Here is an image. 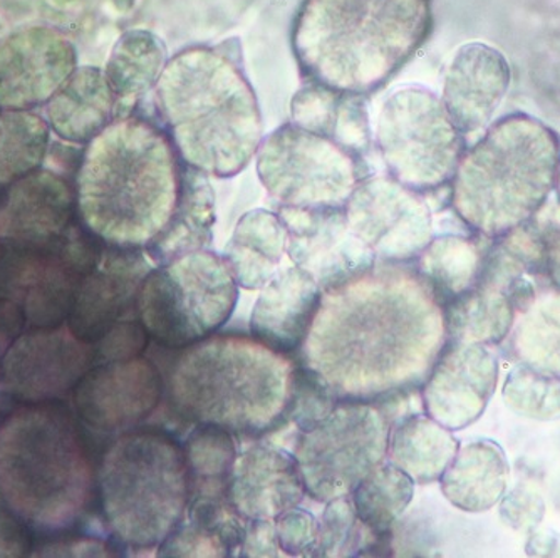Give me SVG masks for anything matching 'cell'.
<instances>
[{
	"label": "cell",
	"instance_id": "f546056e",
	"mask_svg": "<svg viewBox=\"0 0 560 558\" xmlns=\"http://www.w3.org/2000/svg\"><path fill=\"white\" fill-rule=\"evenodd\" d=\"M489 245L468 236H436L417 258L418 272L430 282L446 305L470 290L480 279Z\"/></svg>",
	"mask_w": 560,
	"mask_h": 558
},
{
	"label": "cell",
	"instance_id": "8fae6325",
	"mask_svg": "<svg viewBox=\"0 0 560 558\" xmlns=\"http://www.w3.org/2000/svg\"><path fill=\"white\" fill-rule=\"evenodd\" d=\"M256 158L257 175L279 207L345 208L361 182L358 158L294 123L270 132Z\"/></svg>",
	"mask_w": 560,
	"mask_h": 558
},
{
	"label": "cell",
	"instance_id": "836d02e7",
	"mask_svg": "<svg viewBox=\"0 0 560 558\" xmlns=\"http://www.w3.org/2000/svg\"><path fill=\"white\" fill-rule=\"evenodd\" d=\"M184 446L194 491H226V481L238 456L234 434L215 425L198 422Z\"/></svg>",
	"mask_w": 560,
	"mask_h": 558
},
{
	"label": "cell",
	"instance_id": "7a4b0ae2",
	"mask_svg": "<svg viewBox=\"0 0 560 558\" xmlns=\"http://www.w3.org/2000/svg\"><path fill=\"white\" fill-rule=\"evenodd\" d=\"M184 166L168 135L148 119L109 123L90 141L78 173L84 229L108 247H150L172 222Z\"/></svg>",
	"mask_w": 560,
	"mask_h": 558
},
{
	"label": "cell",
	"instance_id": "ab89813d",
	"mask_svg": "<svg viewBox=\"0 0 560 558\" xmlns=\"http://www.w3.org/2000/svg\"><path fill=\"white\" fill-rule=\"evenodd\" d=\"M330 140L345 148L352 156H361L371 148V125L368 101L363 94L342 93L338 119Z\"/></svg>",
	"mask_w": 560,
	"mask_h": 558
},
{
	"label": "cell",
	"instance_id": "9a60e30c",
	"mask_svg": "<svg viewBox=\"0 0 560 558\" xmlns=\"http://www.w3.org/2000/svg\"><path fill=\"white\" fill-rule=\"evenodd\" d=\"M78 69L74 44L49 25L0 37V109L31 112L49 103Z\"/></svg>",
	"mask_w": 560,
	"mask_h": 558
},
{
	"label": "cell",
	"instance_id": "8992f818",
	"mask_svg": "<svg viewBox=\"0 0 560 558\" xmlns=\"http://www.w3.org/2000/svg\"><path fill=\"white\" fill-rule=\"evenodd\" d=\"M294 362L254 337L213 336L176 359L170 402L187 421L234 437H264L285 422Z\"/></svg>",
	"mask_w": 560,
	"mask_h": 558
},
{
	"label": "cell",
	"instance_id": "ffe728a7",
	"mask_svg": "<svg viewBox=\"0 0 560 558\" xmlns=\"http://www.w3.org/2000/svg\"><path fill=\"white\" fill-rule=\"evenodd\" d=\"M323 302L316 280L299 269L277 272L260 289L250 317V336L277 354L291 356L304 348Z\"/></svg>",
	"mask_w": 560,
	"mask_h": 558
},
{
	"label": "cell",
	"instance_id": "b9f144b4",
	"mask_svg": "<svg viewBox=\"0 0 560 558\" xmlns=\"http://www.w3.org/2000/svg\"><path fill=\"white\" fill-rule=\"evenodd\" d=\"M148 337L140 321H119L103 339L93 344L94 362L101 364L140 358L148 346Z\"/></svg>",
	"mask_w": 560,
	"mask_h": 558
},
{
	"label": "cell",
	"instance_id": "7bdbcfd3",
	"mask_svg": "<svg viewBox=\"0 0 560 558\" xmlns=\"http://www.w3.org/2000/svg\"><path fill=\"white\" fill-rule=\"evenodd\" d=\"M542 495L528 485H518L500 500V519L506 526L532 534L546 516Z\"/></svg>",
	"mask_w": 560,
	"mask_h": 558
},
{
	"label": "cell",
	"instance_id": "8d00e7d4",
	"mask_svg": "<svg viewBox=\"0 0 560 558\" xmlns=\"http://www.w3.org/2000/svg\"><path fill=\"white\" fill-rule=\"evenodd\" d=\"M339 403L335 391L319 372L307 364H294L285 421L294 422L299 433L317 427Z\"/></svg>",
	"mask_w": 560,
	"mask_h": 558
},
{
	"label": "cell",
	"instance_id": "bcb514c9",
	"mask_svg": "<svg viewBox=\"0 0 560 558\" xmlns=\"http://www.w3.org/2000/svg\"><path fill=\"white\" fill-rule=\"evenodd\" d=\"M546 279L560 289V225L553 226L546 242Z\"/></svg>",
	"mask_w": 560,
	"mask_h": 558
},
{
	"label": "cell",
	"instance_id": "3957f363",
	"mask_svg": "<svg viewBox=\"0 0 560 558\" xmlns=\"http://www.w3.org/2000/svg\"><path fill=\"white\" fill-rule=\"evenodd\" d=\"M430 27L431 0H304L292 47L313 83L366 96L410 61Z\"/></svg>",
	"mask_w": 560,
	"mask_h": 558
},
{
	"label": "cell",
	"instance_id": "e575fe53",
	"mask_svg": "<svg viewBox=\"0 0 560 558\" xmlns=\"http://www.w3.org/2000/svg\"><path fill=\"white\" fill-rule=\"evenodd\" d=\"M503 403L514 415L530 421L560 419V381L515 365L502 390Z\"/></svg>",
	"mask_w": 560,
	"mask_h": 558
},
{
	"label": "cell",
	"instance_id": "30bf717a",
	"mask_svg": "<svg viewBox=\"0 0 560 558\" xmlns=\"http://www.w3.org/2000/svg\"><path fill=\"white\" fill-rule=\"evenodd\" d=\"M386 416L363 402H341L313 430L299 433L295 462L305 493L327 501L349 497L388 456Z\"/></svg>",
	"mask_w": 560,
	"mask_h": 558
},
{
	"label": "cell",
	"instance_id": "f35d334b",
	"mask_svg": "<svg viewBox=\"0 0 560 558\" xmlns=\"http://www.w3.org/2000/svg\"><path fill=\"white\" fill-rule=\"evenodd\" d=\"M342 93L324 84L313 83L302 88L291 101L292 123L305 131L332 137Z\"/></svg>",
	"mask_w": 560,
	"mask_h": 558
},
{
	"label": "cell",
	"instance_id": "e0dca14e",
	"mask_svg": "<svg viewBox=\"0 0 560 558\" xmlns=\"http://www.w3.org/2000/svg\"><path fill=\"white\" fill-rule=\"evenodd\" d=\"M499 361L489 346L448 340L421 386L424 412L450 431L481 418L495 394Z\"/></svg>",
	"mask_w": 560,
	"mask_h": 558
},
{
	"label": "cell",
	"instance_id": "ba28073f",
	"mask_svg": "<svg viewBox=\"0 0 560 558\" xmlns=\"http://www.w3.org/2000/svg\"><path fill=\"white\" fill-rule=\"evenodd\" d=\"M238 286L225 258L195 251L144 274L135 299L138 321L166 349H187L225 326Z\"/></svg>",
	"mask_w": 560,
	"mask_h": 558
},
{
	"label": "cell",
	"instance_id": "7dc6e473",
	"mask_svg": "<svg viewBox=\"0 0 560 558\" xmlns=\"http://www.w3.org/2000/svg\"><path fill=\"white\" fill-rule=\"evenodd\" d=\"M5 204H8V188L0 190V211L4 210Z\"/></svg>",
	"mask_w": 560,
	"mask_h": 558
},
{
	"label": "cell",
	"instance_id": "2e32d148",
	"mask_svg": "<svg viewBox=\"0 0 560 558\" xmlns=\"http://www.w3.org/2000/svg\"><path fill=\"white\" fill-rule=\"evenodd\" d=\"M163 380L147 359L101 362L74 384L78 416L101 433H128L155 411Z\"/></svg>",
	"mask_w": 560,
	"mask_h": 558
},
{
	"label": "cell",
	"instance_id": "4316f807",
	"mask_svg": "<svg viewBox=\"0 0 560 558\" xmlns=\"http://www.w3.org/2000/svg\"><path fill=\"white\" fill-rule=\"evenodd\" d=\"M215 223V195L206 173L184 166L180 200L176 205L172 222L156 239L148 254L160 265L173 258L203 251L212 242V226Z\"/></svg>",
	"mask_w": 560,
	"mask_h": 558
},
{
	"label": "cell",
	"instance_id": "52a82bcc",
	"mask_svg": "<svg viewBox=\"0 0 560 558\" xmlns=\"http://www.w3.org/2000/svg\"><path fill=\"white\" fill-rule=\"evenodd\" d=\"M97 493L105 522L122 545L159 548L190 501L184 446L156 428L122 433L101 458Z\"/></svg>",
	"mask_w": 560,
	"mask_h": 558
},
{
	"label": "cell",
	"instance_id": "603a6c76",
	"mask_svg": "<svg viewBox=\"0 0 560 558\" xmlns=\"http://www.w3.org/2000/svg\"><path fill=\"white\" fill-rule=\"evenodd\" d=\"M116 101L105 69L78 68L47 103L49 128L69 143H90L112 123Z\"/></svg>",
	"mask_w": 560,
	"mask_h": 558
},
{
	"label": "cell",
	"instance_id": "681fc988",
	"mask_svg": "<svg viewBox=\"0 0 560 558\" xmlns=\"http://www.w3.org/2000/svg\"><path fill=\"white\" fill-rule=\"evenodd\" d=\"M5 251H8V242L0 236V260H2V257L5 255Z\"/></svg>",
	"mask_w": 560,
	"mask_h": 558
},
{
	"label": "cell",
	"instance_id": "60d3db41",
	"mask_svg": "<svg viewBox=\"0 0 560 558\" xmlns=\"http://www.w3.org/2000/svg\"><path fill=\"white\" fill-rule=\"evenodd\" d=\"M273 522L280 550L289 557H316L319 520L313 513L294 507Z\"/></svg>",
	"mask_w": 560,
	"mask_h": 558
},
{
	"label": "cell",
	"instance_id": "ee69618b",
	"mask_svg": "<svg viewBox=\"0 0 560 558\" xmlns=\"http://www.w3.org/2000/svg\"><path fill=\"white\" fill-rule=\"evenodd\" d=\"M280 547L277 542L276 522L273 520H247L244 542L238 557H279Z\"/></svg>",
	"mask_w": 560,
	"mask_h": 558
},
{
	"label": "cell",
	"instance_id": "4dcf8cb0",
	"mask_svg": "<svg viewBox=\"0 0 560 558\" xmlns=\"http://www.w3.org/2000/svg\"><path fill=\"white\" fill-rule=\"evenodd\" d=\"M166 62L168 50L156 34L126 31L113 46L105 74L118 100L137 97L156 86Z\"/></svg>",
	"mask_w": 560,
	"mask_h": 558
},
{
	"label": "cell",
	"instance_id": "5bb4252c",
	"mask_svg": "<svg viewBox=\"0 0 560 558\" xmlns=\"http://www.w3.org/2000/svg\"><path fill=\"white\" fill-rule=\"evenodd\" d=\"M279 217L288 226L289 257L323 294L374 269L376 255L352 232L345 208L279 207Z\"/></svg>",
	"mask_w": 560,
	"mask_h": 558
},
{
	"label": "cell",
	"instance_id": "f907efd6",
	"mask_svg": "<svg viewBox=\"0 0 560 558\" xmlns=\"http://www.w3.org/2000/svg\"><path fill=\"white\" fill-rule=\"evenodd\" d=\"M50 2L56 5H66L71 4V2H74V0H50Z\"/></svg>",
	"mask_w": 560,
	"mask_h": 558
},
{
	"label": "cell",
	"instance_id": "7c38bea8",
	"mask_svg": "<svg viewBox=\"0 0 560 558\" xmlns=\"http://www.w3.org/2000/svg\"><path fill=\"white\" fill-rule=\"evenodd\" d=\"M352 232L376 260L408 264L433 241V216L427 198L392 176L361 179L345 205Z\"/></svg>",
	"mask_w": 560,
	"mask_h": 558
},
{
	"label": "cell",
	"instance_id": "7402d4cb",
	"mask_svg": "<svg viewBox=\"0 0 560 558\" xmlns=\"http://www.w3.org/2000/svg\"><path fill=\"white\" fill-rule=\"evenodd\" d=\"M247 519L232 507L226 491L190 495L187 512L159 545V557H238Z\"/></svg>",
	"mask_w": 560,
	"mask_h": 558
},
{
	"label": "cell",
	"instance_id": "1f68e13d",
	"mask_svg": "<svg viewBox=\"0 0 560 558\" xmlns=\"http://www.w3.org/2000/svg\"><path fill=\"white\" fill-rule=\"evenodd\" d=\"M415 481L389 462H383L352 490L355 515L374 537H386L410 507Z\"/></svg>",
	"mask_w": 560,
	"mask_h": 558
},
{
	"label": "cell",
	"instance_id": "74e56055",
	"mask_svg": "<svg viewBox=\"0 0 560 558\" xmlns=\"http://www.w3.org/2000/svg\"><path fill=\"white\" fill-rule=\"evenodd\" d=\"M231 242L280 264L288 252L289 232L279 213L252 210L238 220Z\"/></svg>",
	"mask_w": 560,
	"mask_h": 558
},
{
	"label": "cell",
	"instance_id": "d6a6232c",
	"mask_svg": "<svg viewBox=\"0 0 560 558\" xmlns=\"http://www.w3.org/2000/svg\"><path fill=\"white\" fill-rule=\"evenodd\" d=\"M49 129L36 113L0 109V190L39 170L49 147Z\"/></svg>",
	"mask_w": 560,
	"mask_h": 558
},
{
	"label": "cell",
	"instance_id": "484cf974",
	"mask_svg": "<svg viewBox=\"0 0 560 558\" xmlns=\"http://www.w3.org/2000/svg\"><path fill=\"white\" fill-rule=\"evenodd\" d=\"M506 340L515 364L560 381V289L539 287L517 311Z\"/></svg>",
	"mask_w": 560,
	"mask_h": 558
},
{
	"label": "cell",
	"instance_id": "277c9868",
	"mask_svg": "<svg viewBox=\"0 0 560 558\" xmlns=\"http://www.w3.org/2000/svg\"><path fill=\"white\" fill-rule=\"evenodd\" d=\"M159 112L185 166L235 176L262 143V116L237 62L213 47H190L166 62L155 86Z\"/></svg>",
	"mask_w": 560,
	"mask_h": 558
},
{
	"label": "cell",
	"instance_id": "d590c367",
	"mask_svg": "<svg viewBox=\"0 0 560 558\" xmlns=\"http://www.w3.org/2000/svg\"><path fill=\"white\" fill-rule=\"evenodd\" d=\"M366 535L373 534L355 515L351 497L327 501L319 520L316 557H358L368 545Z\"/></svg>",
	"mask_w": 560,
	"mask_h": 558
},
{
	"label": "cell",
	"instance_id": "ac0fdd59",
	"mask_svg": "<svg viewBox=\"0 0 560 558\" xmlns=\"http://www.w3.org/2000/svg\"><path fill=\"white\" fill-rule=\"evenodd\" d=\"M304 495L295 456L272 443L247 447L226 481V498L247 520H276L298 507Z\"/></svg>",
	"mask_w": 560,
	"mask_h": 558
},
{
	"label": "cell",
	"instance_id": "5b68a950",
	"mask_svg": "<svg viewBox=\"0 0 560 558\" xmlns=\"http://www.w3.org/2000/svg\"><path fill=\"white\" fill-rule=\"evenodd\" d=\"M559 162L553 129L525 113L503 116L465 150L452 179L453 210L480 239L499 241L539 216Z\"/></svg>",
	"mask_w": 560,
	"mask_h": 558
},
{
	"label": "cell",
	"instance_id": "f6af8a7d",
	"mask_svg": "<svg viewBox=\"0 0 560 558\" xmlns=\"http://www.w3.org/2000/svg\"><path fill=\"white\" fill-rule=\"evenodd\" d=\"M31 545L27 526L11 509H0V555H22Z\"/></svg>",
	"mask_w": 560,
	"mask_h": 558
},
{
	"label": "cell",
	"instance_id": "c3c4849f",
	"mask_svg": "<svg viewBox=\"0 0 560 558\" xmlns=\"http://www.w3.org/2000/svg\"><path fill=\"white\" fill-rule=\"evenodd\" d=\"M557 194V200H559L560 204V162H559V168H557V178H556V188H553Z\"/></svg>",
	"mask_w": 560,
	"mask_h": 558
},
{
	"label": "cell",
	"instance_id": "9c48e42d",
	"mask_svg": "<svg viewBox=\"0 0 560 558\" xmlns=\"http://www.w3.org/2000/svg\"><path fill=\"white\" fill-rule=\"evenodd\" d=\"M376 143L389 176L421 195L452 183L467 150L442 97L421 86L399 88L386 97Z\"/></svg>",
	"mask_w": 560,
	"mask_h": 558
},
{
	"label": "cell",
	"instance_id": "83f0119b",
	"mask_svg": "<svg viewBox=\"0 0 560 558\" xmlns=\"http://www.w3.org/2000/svg\"><path fill=\"white\" fill-rule=\"evenodd\" d=\"M448 340L500 346L514 326V301L509 290L478 279L470 290L445 305Z\"/></svg>",
	"mask_w": 560,
	"mask_h": 558
},
{
	"label": "cell",
	"instance_id": "6da1fadb",
	"mask_svg": "<svg viewBox=\"0 0 560 558\" xmlns=\"http://www.w3.org/2000/svg\"><path fill=\"white\" fill-rule=\"evenodd\" d=\"M448 344L445 304L418 269L388 264L323 294L304 364L339 402L423 386Z\"/></svg>",
	"mask_w": 560,
	"mask_h": 558
},
{
	"label": "cell",
	"instance_id": "d6986e66",
	"mask_svg": "<svg viewBox=\"0 0 560 558\" xmlns=\"http://www.w3.org/2000/svg\"><path fill=\"white\" fill-rule=\"evenodd\" d=\"M511 88V66L487 44H465L446 69L442 101L464 135L492 121Z\"/></svg>",
	"mask_w": 560,
	"mask_h": 558
},
{
	"label": "cell",
	"instance_id": "cb8c5ba5",
	"mask_svg": "<svg viewBox=\"0 0 560 558\" xmlns=\"http://www.w3.org/2000/svg\"><path fill=\"white\" fill-rule=\"evenodd\" d=\"M511 465L495 441L480 440L460 447L440 478L446 500L467 513H483L500 503L509 488Z\"/></svg>",
	"mask_w": 560,
	"mask_h": 558
},
{
	"label": "cell",
	"instance_id": "d4e9b609",
	"mask_svg": "<svg viewBox=\"0 0 560 558\" xmlns=\"http://www.w3.org/2000/svg\"><path fill=\"white\" fill-rule=\"evenodd\" d=\"M119 258L113 261L108 272L88 274L75 287L69 326L75 339L83 344H96L103 339L122 315L135 309V299L140 282L137 277L126 276L119 269Z\"/></svg>",
	"mask_w": 560,
	"mask_h": 558
},
{
	"label": "cell",
	"instance_id": "4fadbf2b",
	"mask_svg": "<svg viewBox=\"0 0 560 558\" xmlns=\"http://www.w3.org/2000/svg\"><path fill=\"white\" fill-rule=\"evenodd\" d=\"M14 422L25 440L22 441L21 434L9 422V427L4 428L8 441L0 443V476L5 478L2 484L12 481L11 485H14V490L5 497L9 501L25 487V491L15 501L22 504L25 497L30 500L25 501L19 515L25 516L30 504L39 500V497L40 503L52 501L55 497H65L72 503L78 497L71 495V491L86 497L84 491L91 485V469L81 440L72 433L74 428L69 427L59 443H52L56 428L40 431H37L39 428H33L34 431H31L25 430L24 421Z\"/></svg>",
	"mask_w": 560,
	"mask_h": 558
},
{
	"label": "cell",
	"instance_id": "f1b7e54d",
	"mask_svg": "<svg viewBox=\"0 0 560 558\" xmlns=\"http://www.w3.org/2000/svg\"><path fill=\"white\" fill-rule=\"evenodd\" d=\"M460 450L453 431L430 416H408L389 433V463L410 476L415 484L440 481Z\"/></svg>",
	"mask_w": 560,
	"mask_h": 558
},
{
	"label": "cell",
	"instance_id": "44dd1931",
	"mask_svg": "<svg viewBox=\"0 0 560 558\" xmlns=\"http://www.w3.org/2000/svg\"><path fill=\"white\" fill-rule=\"evenodd\" d=\"M74 207V194L65 179L36 170L8 188V204L0 211L4 241L55 247L71 226Z\"/></svg>",
	"mask_w": 560,
	"mask_h": 558
}]
</instances>
